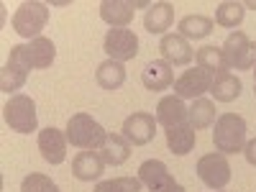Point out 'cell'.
<instances>
[{
  "label": "cell",
  "mask_w": 256,
  "mask_h": 192,
  "mask_svg": "<svg viewBox=\"0 0 256 192\" xmlns=\"http://www.w3.org/2000/svg\"><path fill=\"white\" fill-rule=\"evenodd\" d=\"M56 56V46L54 41L46 38V36H38L28 44H18L10 49V56H8V64H16L24 72L28 70H46L52 67V62Z\"/></svg>",
  "instance_id": "1"
},
{
  "label": "cell",
  "mask_w": 256,
  "mask_h": 192,
  "mask_svg": "<svg viewBox=\"0 0 256 192\" xmlns=\"http://www.w3.org/2000/svg\"><path fill=\"white\" fill-rule=\"evenodd\" d=\"M212 144H216V152H220L226 156L244 152V146H246V120L236 113H223L216 120Z\"/></svg>",
  "instance_id": "2"
},
{
  "label": "cell",
  "mask_w": 256,
  "mask_h": 192,
  "mask_svg": "<svg viewBox=\"0 0 256 192\" xmlns=\"http://www.w3.org/2000/svg\"><path fill=\"white\" fill-rule=\"evenodd\" d=\"M105 138H108V131L88 113H74L67 123V141L77 148L98 152V148L105 144Z\"/></svg>",
  "instance_id": "3"
},
{
  "label": "cell",
  "mask_w": 256,
  "mask_h": 192,
  "mask_svg": "<svg viewBox=\"0 0 256 192\" xmlns=\"http://www.w3.org/2000/svg\"><path fill=\"white\" fill-rule=\"evenodd\" d=\"M3 118L6 123L10 126V131L16 134H31L36 131L38 126V118H36V102L28 98V95H13L6 108H3Z\"/></svg>",
  "instance_id": "4"
},
{
  "label": "cell",
  "mask_w": 256,
  "mask_h": 192,
  "mask_svg": "<svg viewBox=\"0 0 256 192\" xmlns=\"http://www.w3.org/2000/svg\"><path fill=\"white\" fill-rule=\"evenodd\" d=\"M49 20V6L46 3H38V0H34V3H20L16 16H13V28L18 36L24 38H38L41 28L46 26Z\"/></svg>",
  "instance_id": "5"
},
{
  "label": "cell",
  "mask_w": 256,
  "mask_h": 192,
  "mask_svg": "<svg viewBox=\"0 0 256 192\" xmlns=\"http://www.w3.org/2000/svg\"><path fill=\"white\" fill-rule=\"evenodd\" d=\"M220 49L228 62V70H254L256 67V41H251L244 31H233Z\"/></svg>",
  "instance_id": "6"
},
{
  "label": "cell",
  "mask_w": 256,
  "mask_h": 192,
  "mask_svg": "<svg viewBox=\"0 0 256 192\" xmlns=\"http://www.w3.org/2000/svg\"><path fill=\"white\" fill-rule=\"evenodd\" d=\"M195 169H198V177L210 190H223L230 182V164H228L226 154H220V152H212V154L200 156Z\"/></svg>",
  "instance_id": "7"
},
{
  "label": "cell",
  "mask_w": 256,
  "mask_h": 192,
  "mask_svg": "<svg viewBox=\"0 0 256 192\" xmlns=\"http://www.w3.org/2000/svg\"><path fill=\"white\" fill-rule=\"evenodd\" d=\"M105 54L116 62H128L138 54V38L131 28H110L105 34Z\"/></svg>",
  "instance_id": "8"
},
{
  "label": "cell",
  "mask_w": 256,
  "mask_h": 192,
  "mask_svg": "<svg viewBox=\"0 0 256 192\" xmlns=\"http://www.w3.org/2000/svg\"><path fill=\"white\" fill-rule=\"evenodd\" d=\"M210 84H212V74L195 67V70H187L182 77L174 80V95L182 100H198L205 92H210Z\"/></svg>",
  "instance_id": "9"
},
{
  "label": "cell",
  "mask_w": 256,
  "mask_h": 192,
  "mask_svg": "<svg viewBox=\"0 0 256 192\" xmlns=\"http://www.w3.org/2000/svg\"><path fill=\"white\" fill-rule=\"evenodd\" d=\"M154 134H156V118L148 113H134L123 123V138L134 146H146L148 141H154Z\"/></svg>",
  "instance_id": "10"
},
{
  "label": "cell",
  "mask_w": 256,
  "mask_h": 192,
  "mask_svg": "<svg viewBox=\"0 0 256 192\" xmlns=\"http://www.w3.org/2000/svg\"><path fill=\"white\" fill-rule=\"evenodd\" d=\"M138 180H141V184L148 187V192H166V190H172L177 184L172 172L166 169V164L159 162V159L144 162L138 166Z\"/></svg>",
  "instance_id": "11"
},
{
  "label": "cell",
  "mask_w": 256,
  "mask_h": 192,
  "mask_svg": "<svg viewBox=\"0 0 256 192\" xmlns=\"http://www.w3.org/2000/svg\"><path fill=\"white\" fill-rule=\"evenodd\" d=\"M67 134H62L59 128L49 126L38 134V152L44 156V162L49 164H62L67 159Z\"/></svg>",
  "instance_id": "12"
},
{
  "label": "cell",
  "mask_w": 256,
  "mask_h": 192,
  "mask_svg": "<svg viewBox=\"0 0 256 192\" xmlns=\"http://www.w3.org/2000/svg\"><path fill=\"white\" fill-rule=\"evenodd\" d=\"M159 52L164 56L166 64H172V67H182V64H190L195 52H192L190 41L180 34H166L162 36V44H159Z\"/></svg>",
  "instance_id": "13"
},
{
  "label": "cell",
  "mask_w": 256,
  "mask_h": 192,
  "mask_svg": "<svg viewBox=\"0 0 256 192\" xmlns=\"http://www.w3.org/2000/svg\"><path fill=\"white\" fill-rule=\"evenodd\" d=\"M136 3L134 0H102L100 3V18L110 28H126L134 20Z\"/></svg>",
  "instance_id": "14"
},
{
  "label": "cell",
  "mask_w": 256,
  "mask_h": 192,
  "mask_svg": "<svg viewBox=\"0 0 256 192\" xmlns=\"http://www.w3.org/2000/svg\"><path fill=\"white\" fill-rule=\"evenodd\" d=\"M141 82H144V88H146V90H152V92L169 90V88L174 84L172 64H166V62H148L146 67H144Z\"/></svg>",
  "instance_id": "15"
},
{
  "label": "cell",
  "mask_w": 256,
  "mask_h": 192,
  "mask_svg": "<svg viewBox=\"0 0 256 192\" xmlns=\"http://www.w3.org/2000/svg\"><path fill=\"white\" fill-rule=\"evenodd\" d=\"M187 108H184V102L182 98L177 95H166L159 100L156 105V123H162L164 128H174V126H182L187 123Z\"/></svg>",
  "instance_id": "16"
},
{
  "label": "cell",
  "mask_w": 256,
  "mask_h": 192,
  "mask_svg": "<svg viewBox=\"0 0 256 192\" xmlns=\"http://www.w3.org/2000/svg\"><path fill=\"white\" fill-rule=\"evenodd\" d=\"M98 154L105 164L120 166L123 162H128V156H131V144L123 138V134H108L105 144L98 148Z\"/></svg>",
  "instance_id": "17"
},
{
  "label": "cell",
  "mask_w": 256,
  "mask_h": 192,
  "mask_svg": "<svg viewBox=\"0 0 256 192\" xmlns=\"http://www.w3.org/2000/svg\"><path fill=\"white\" fill-rule=\"evenodd\" d=\"M195 141H198V131L190 123L166 128V146H169V152L177 154V156L190 154L192 148H195Z\"/></svg>",
  "instance_id": "18"
},
{
  "label": "cell",
  "mask_w": 256,
  "mask_h": 192,
  "mask_svg": "<svg viewBox=\"0 0 256 192\" xmlns=\"http://www.w3.org/2000/svg\"><path fill=\"white\" fill-rule=\"evenodd\" d=\"M174 20V6L172 3H152L144 16V26L148 34H164L166 36V28L172 26Z\"/></svg>",
  "instance_id": "19"
},
{
  "label": "cell",
  "mask_w": 256,
  "mask_h": 192,
  "mask_svg": "<svg viewBox=\"0 0 256 192\" xmlns=\"http://www.w3.org/2000/svg\"><path fill=\"white\" fill-rule=\"evenodd\" d=\"M102 169H105V162L100 159L98 152H80L72 162V174L82 182H92L102 174Z\"/></svg>",
  "instance_id": "20"
},
{
  "label": "cell",
  "mask_w": 256,
  "mask_h": 192,
  "mask_svg": "<svg viewBox=\"0 0 256 192\" xmlns=\"http://www.w3.org/2000/svg\"><path fill=\"white\" fill-rule=\"evenodd\" d=\"M95 80L102 90H118L120 84L126 82V67H123V62H116V59H105L98 72H95Z\"/></svg>",
  "instance_id": "21"
},
{
  "label": "cell",
  "mask_w": 256,
  "mask_h": 192,
  "mask_svg": "<svg viewBox=\"0 0 256 192\" xmlns=\"http://www.w3.org/2000/svg\"><path fill=\"white\" fill-rule=\"evenodd\" d=\"M195 59H198V67H200V70H205V72H208V74H212V77H218V74H226V72H228V62H226V56H223V49H220V46L208 44V46L198 49Z\"/></svg>",
  "instance_id": "22"
},
{
  "label": "cell",
  "mask_w": 256,
  "mask_h": 192,
  "mask_svg": "<svg viewBox=\"0 0 256 192\" xmlns=\"http://www.w3.org/2000/svg\"><path fill=\"white\" fill-rule=\"evenodd\" d=\"M241 90H244L241 80H238L236 74H230V72L212 77V84H210V92H212V98H216L218 102H230V100H236V98L241 95Z\"/></svg>",
  "instance_id": "23"
},
{
  "label": "cell",
  "mask_w": 256,
  "mask_h": 192,
  "mask_svg": "<svg viewBox=\"0 0 256 192\" xmlns=\"http://www.w3.org/2000/svg\"><path fill=\"white\" fill-rule=\"evenodd\" d=\"M187 120H190V126L195 128H208V126H212L218 118H216V105H212L210 100H205V98H198V100H192V105L187 108Z\"/></svg>",
  "instance_id": "24"
},
{
  "label": "cell",
  "mask_w": 256,
  "mask_h": 192,
  "mask_svg": "<svg viewBox=\"0 0 256 192\" xmlns=\"http://www.w3.org/2000/svg\"><path fill=\"white\" fill-rule=\"evenodd\" d=\"M212 20L208 18V16H200V13H192V16H184L182 20H180V36H184V38H205V36H210L212 34Z\"/></svg>",
  "instance_id": "25"
},
{
  "label": "cell",
  "mask_w": 256,
  "mask_h": 192,
  "mask_svg": "<svg viewBox=\"0 0 256 192\" xmlns=\"http://www.w3.org/2000/svg\"><path fill=\"white\" fill-rule=\"evenodd\" d=\"M244 3H236V0H228V3H220L218 10H216V24L223 26V28H236L241 26V20H244Z\"/></svg>",
  "instance_id": "26"
},
{
  "label": "cell",
  "mask_w": 256,
  "mask_h": 192,
  "mask_svg": "<svg viewBox=\"0 0 256 192\" xmlns=\"http://www.w3.org/2000/svg\"><path fill=\"white\" fill-rule=\"evenodd\" d=\"M26 74H28V72H24L20 67H16V64H8V62H6V67L0 70V90L8 92V95L16 92V90H20V88L26 84ZM16 95H18V92H16Z\"/></svg>",
  "instance_id": "27"
},
{
  "label": "cell",
  "mask_w": 256,
  "mask_h": 192,
  "mask_svg": "<svg viewBox=\"0 0 256 192\" xmlns=\"http://www.w3.org/2000/svg\"><path fill=\"white\" fill-rule=\"evenodd\" d=\"M95 192H141V180L138 177H116L95 184Z\"/></svg>",
  "instance_id": "28"
},
{
  "label": "cell",
  "mask_w": 256,
  "mask_h": 192,
  "mask_svg": "<svg viewBox=\"0 0 256 192\" xmlns=\"http://www.w3.org/2000/svg\"><path fill=\"white\" fill-rule=\"evenodd\" d=\"M20 192H59V187L52 182V177L46 174H28L24 180V184H20Z\"/></svg>",
  "instance_id": "29"
},
{
  "label": "cell",
  "mask_w": 256,
  "mask_h": 192,
  "mask_svg": "<svg viewBox=\"0 0 256 192\" xmlns=\"http://www.w3.org/2000/svg\"><path fill=\"white\" fill-rule=\"evenodd\" d=\"M244 156H246V162H248L251 166H256V138L246 141V146H244Z\"/></svg>",
  "instance_id": "30"
},
{
  "label": "cell",
  "mask_w": 256,
  "mask_h": 192,
  "mask_svg": "<svg viewBox=\"0 0 256 192\" xmlns=\"http://www.w3.org/2000/svg\"><path fill=\"white\" fill-rule=\"evenodd\" d=\"M166 192H184V187H182V184H180V182H177V184H174V187H172V190H166Z\"/></svg>",
  "instance_id": "31"
},
{
  "label": "cell",
  "mask_w": 256,
  "mask_h": 192,
  "mask_svg": "<svg viewBox=\"0 0 256 192\" xmlns=\"http://www.w3.org/2000/svg\"><path fill=\"white\" fill-rule=\"evenodd\" d=\"M246 6H248V8H256V3H246Z\"/></svg>",
  "instance_id": "32"
},
{
  "label": "cell",
  "mask_w": 256,
  "mask_h": 192,
  "mask_svg": "<svg viewBox=\"0 0 256 192\" xmlns=\"http://www.w3.org/2000/svg\"><path fill=\"white\" fill-rule=\"evenodd\" d=\"M254 88H256V84H254Z\"/></svg>",
  "instance_id": "33"
}]
</instances>
